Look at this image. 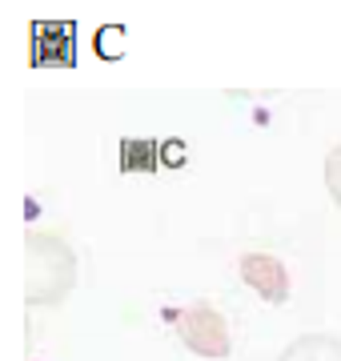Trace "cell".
<instances>
[{"label":"cell","mask_w":341,"mask_h":361,"mask_svg":"<svg viewBox=\"0 0 341 361\" xmlns=\"http://www.w3.org/2000/svg\"><path fill=\"white\" fill-rule=\"evenodd\" d=\"M326 189H329V197H333V205L341 209V141L329 149V157H326Z\"/></svg>","instance_id":"obj_5"},{"label":"cell","mask_w":341,"mask_h":361,"mask_svg":"<svg viewBox=\"0 0 341 361\" xmlns=\"http://www.w3.org/2000/svg\"><path fill=\"white\" fill-rule=\"evenodd\" d=\"M237 269H241V281L257 289L261 301H269V305H285L289 301V269L273 253H241Z\"/></svg>","instance_id":"obj_3"},{"label":"cell","mask_w":341,"mask_h":361,"mask_svg":"<svg viewBox=\"0 0 341 361\" xmlns=\"http://www.w3.org/2000/svg\"><path fill=\"white\" fill-rule=\"evenodd\" d=\"M277 361H341V337L333 334H302L289 341Z\"/></svg>","instance_id":"obj_4"},{"label":"cell","mask_w":341,"mask_h":361,"mask_svg":"<svg viewBox=\"0 0 341 361\" xmlns=\"http://www.w3.org/2000/svg\"><path fill=\"white\" fill-rule=\"evenodd\" d=\"M173 322H177V337H181V345L193 349L197 357H205V361L229 357V349H233L229 322H225L213 305H193V310H181V313H173Z\"/></svg>","instance_id":"obj_2"},{"label":"cell","mask_w":341,"mask_h":361,"mask_svg":"<svg viewBox=\"0 0 341 361\" xmlns=\"http://www.w3.org/2000/svg\"><path fill=\"white\" fill-rule=\"evenodd\" d=\"M77 285V253L65 237L28 229L25 237V301L28 305H61Z\"/></svg>","instance_id":"obj_1"}]
</instances>
